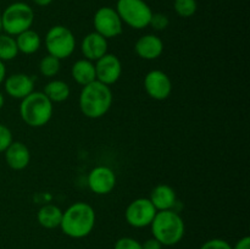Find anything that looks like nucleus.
Masks as SVG:
<instances>
[{
    "label": "nucleus",
    "mask_w": 250,
    "mask_h": 249,
    "mask_svg": "<svg viewBox=\"0 0 250 249\" xmlns=\"http://www.w3.org/2000/svg\"><path fill=\"white\" fill-rule=\"evenodd\" d=\"M95 76L97 81L106 85H111L120 80L122 73V65L120 59L114 54L106 53L95 61Z\"/></svg>",
    "instance_id": "11"
},
{
    "label": "nucleus",
    "mask_w": 250,
    "mask_h": 249,
    "mask_svg": "<svg viewBox=\"0 0 250 249\" xmlns=\"http://www.w3.org/2000/svg\"><path fill=\"white\" fill-rule=\"evenodd\" d=\"M173 9L180 17H192L198 10L197 0H173Z\"/></svg>",
    "instance_id": "24"
},
{
    "label": "nucleus",
    "mask_w": 250,
    "mask_h": 249,
    "mask_svg": "<svg viewBox=\"0 0 250 249\" xmlns=\"http://www.w3.org/2000/svg\"><path fill=\"white\" fill-rule=\"evenodd\" d=\"M44 94L51 103H62L70 97V85L61 80H54L46 83L44 87Z\"/></svg>",
    "instance_id": "21"
},
{
    "label": "nucleus",
    "mask_w": 250,
    "mask_h": 249,
    "mask_svg": "<svg viewBox=\"0 0 250 249\" xmlns=\"http://www.w3.org/2000/svg\"><path fill=\"white\" fill-rule=\"evenodd\" d=\"M45 46L49 55L61 59H67L72 55L76 48V39L70 28L61 24L53 26L45 36Z\"/></svg>",
    "instance_id": "7"
},
{
    "label": "nucleus",
    "mask_w": 250,
    "mask_h": 249,
    "mask_svg": "<svg viewBox=\"0 0 250 249\" xmlns=\"http://www.w3.org/2000/svg\"><path fill=\"white\" fill-rule=\"evenodd\" d=\"M19 54L16 39L6 33H0V60H14Z\"/></svg>",
    "instance_id": "22"
},
{
    "label": "nucleus",
    "mask_w": 250,
    "mask_h": 249,
    "mask_svg": "<svg viewBox=\"0 0 250 249\" xmlns=\"http://www.w3.org/2000/svg\"><path fill=\"white\" fill-rule=\"evenodd\" d=\"M149 200L158 211L172 210L177 203V195L175 189L168 185H158L150 192Z\"/></svg>",
    "instance_id": "17"
},
{
    "label": "nucleus",
    "mask_w": 250,
    "mask_h": 249,
    "mask_svg": "<svg viewBox=\"0 0 250 249\" xmlns=\"http://www.w3.org/2000/svg\"><path fill=\"white\" fill-rule=\"evenodd\" d=\"M232 249H250V238L248 236L243 237L239 241H237V243L234 244V247H232Z\"/></svg>",
    "instance_id": "30"
},
{
    "label": "nucleus",
    "mask_w": 250,
    "mask_h": 249,
    "mask_svg": "<svg viewBox=\"0 0 250 249\" xmlns=\"http://www.w3.org/2000/svg\"><path fill=\"white\" fill-rule=\"evenodd\" d=\"M114 249H143L142 248V243H139L137 239L132 238V237H122L119 238L115 243Z\"/></svg>",
    "instance_id": "26"
},
{
    "label": "nucleus",
    "mask_w": 250,
    "mask_h": 249,
    "mask_svg": "<svg viewBox=\"0 0 250 249\" xmlns=\"http://www.w3.org/2000/svg\"><path fill=\"white\" fill-rule=\"evenodd\" d=\"M112 100L114 97L110 85L95 80L89 84L83 85L78 104L84 116L89 119H100L110 110Z\"/></svg>",
    "instance_id": "2"
},
{
    "label": "nucleus",
    "mask_w": 250,
    "mask_h": 249,
    "mask_svg": "<svg viewBox=\"0 0 250 249\" xmlns=\"http://www.w3.org/2000/svg\"><path fill=\"white\" fill-rule=\"evenodd\" d=\"M93 23H94L95 32L106 39L120 36L124 27L117 11L110 6H103L98 9L94 14Z\"/></svg>",
    "instance_id": "8"
},
{
    "label": "nucleus",
    "mask_w": 250,
    "mask_h": 249,
    "mask_svg": "<svg viewBox=\"0 0 250 249\" xmlns=\"http://www.w3.org/2000/svg\"><path fill=\"white\" fill-rule=\"evenodd\" d=\"M4 153L6 164L12 170H23L28 166L29 161H31L29 149L22 142H12Z\"/></svg>",
    "instance_id": "16"
},
{
    "label": "nucleus",
    "mask_w": 250,
    "mask_h": 249,
    "mask_svg": "<svg viewBox=\"0 0 250 249\" xmlns=\"http://www.w3.org/2000/svg\"><path fill=\"white\" fill-rule=\"evenodd\" d=\"M4 103H5V98L4 95H2V93L0 92V110H1L2 106H4Z\"/></svg>",
    "instance_id": "33"
},
{
    "label": "nucleus",
    "mask_w": 250,
    "mask_h": 249,
    "mask_svg": "<svg viewBox=\"0 0 250 249\" xmlns=\"http://www.w3.org/2000/svg\"><path fill=\"white\" fill-rule=\"evenodd\" d=\"M2 28H1V14H0V33H1Z\"/></svg>",
    "instance_id": "34"
},
{
    "label": "nucleus",
    "mask_w": 250,
    "mask_h": 249,
    "mask_svg": "<svg viewBox=\"0 0 250 249\" xmlns=\"http://www.w3.org/2000/svg\"><path fill=\"white\" fill-rule=\"evenodd\" d=\"M39 71L44 77L51 78L60 71V60L53 55H46L39 62Z\"/></svg>",
    "instance_id": "23"
},
{
    "label": "nucleus",
    "mask_w": 250,
    "mask_h": 249,
    "mask_svg": "<svg viewBox=\"0 0 250 249\" xmlns=\"http://www.w3.org/2000/svg\"><path fill=\"white\" fill-rule=\"evenodd\" d=\"M168 24H170V20H168V17L166 15L160 14V12H156V14L153 12V16H151L149 26H151L156 31H164V29L167 28Z\"/></svg>",
    "instance_id": "25"
},
{
    "label": "nucleus",
    "mask_w": 250,
    "mask_h": 249,
    "mask_svg": "<svg viewBox=\"0 0 250 249\" xmlns=\"http://www.w3.org/2000/svg\"><path fill=\"white\" fill-rule=\"evenodd\" d=\"M156 212L158 210L154 208L149 198H138L129 203L125 212V217L129 226L143 228V227L150 226Z\"/></svg>",
    "instance_id": "9"
},
{
    "label": "nucleus",
    "mask_w": 250,
    "mask_h": 249,
    "mask_svg": "<svg viewBox=\"0 0 250 249\" xmlns=\"http://www.w3.org/2000/svg\"><path fill=\"white\" fill-rule=\"evenodd\" d=\"M144 88L151 99L165 100L172 92V82L164 71L151 70L144 77Z\"/></svg>",
    "instance_id": "10"
},
{
    "label": "nucleus",
    "mask_w": 250,
    "mask_h": 249,
    "mask_svg": "<svg viewBox=\"0 0 250 249\" xmlns=\"http://www.w3.org/2000/svg\"><path fill=\"white\" fill-rule=\"evenodd\" d=\"M5 78H6V67H5L4 61L0 60V84L4 83Z\"/></svg>",
    "instance_id": "31"
},
{
    "label": "nucleus",
    "mask_w": 250,
    "mask_h": 249,
    "mask_svg": "<svg viewBox=\"0 0 250 249\" xmlns=\"http://www.w3.org/2000/svg\"><path fill=\"white\" fill-rule=\"evenodd\" d=\"M71 76L75 80V82L82 85V87L83 85L89 84L90 82L97 80L94 62L90 60H87V59L77 60L72 65V68H71Z\"/></svg>",
    "instance_id": "18"
},
{
    "label": "nucleus",
    "mask_w": 250,
    "mask_h": 249,
    "mask_svg": "<svg viewBox=\"0 0 250 249\" xmlns=\"http://www.w3.org/2000/svg\"><path fill=\"white\" fill-rule=\"evenodd\" d=\"M15 39H16L19 53L26 54V55L34 54L39 50L42 45L41 36L33 29H27V31L22 32L19 36H16Z\"/></svg>",
    "instance_id": "20"
},
{
    "label": "nucleus",
    "mask_w": 250,
    "mask_h": 249,
    "mask_svg": "<svg viewBox=\"0 0 250 249\" xmlns=\"http://www.w3.org/2000/svg\"><path fill=\"white\" fill-rule=\"evenodd\" d=\"M21 119L29 127H43L53 116V103L43 92H32L20 104Z\"/></svg>",
    "instance_id": "4"
},
{
    "label": "nucleus",
    "mask_w": 250,
    "mask_h": 249,
    "mask_svg": "<svg viewBox=\"0 0 250 249\" xmlns=\"http://www.w3.org/2000/svg\"><path fill=\"white\" fill-rule=\"evenodd\" d=\"M33 22L34 11L26 2H12L1 14L2 31L12 37H16L22 32L31 29Z\"/></svg>",
    "instance_id": "5"
},
{
    "label": "nucleus",
    "mask_w": 250,
    "mask_h": 249,
    "mask_svg": "<svg viewBox=\"0 0 250 249\" xmlns=\"http://www.w3.org/2000/svg\"><path fill=\"white\" fill-rule=\"evenodd\" d=\"M81 51L87 60H99L107 53V39L95 31L90 32L83 38L81 43Z\"/></svg>",
    "instance_id": "14"
},
{
    "label": "nucleus",
    "mask_w": 250,
    "mask_h": 249,
    "mask_svg": "<svg viewBox=\"0 0 250 249\" xmlns=\"http://www.w3.org/2000/svg\"><path fill=\"white\" fill-rule=\"evenodd\" d=\"M150 227L154 238L166 247L180 243L186 232L185 221L181 215L173 210L156 212Z\"/></svg>",
    "instance_id": "3"
},
{
    "label": "nucleus",
    "mask_w": 250,
    "mask_h": 249,
    "mask_svg": "<svg viewBox=\"0 0 250 249\" xmlns=\"http://www.w3.org/2000/svg\"><path fill=\"white\" fill-rule=\"evenodd\" d=\"M5 92L14 99H23L34 90V81L26 73H14L5 78Z\"/></svg>",
    "instance_id": "13"
},
{
    "label": "nucleus",
    "mask_w": 250,
    "mask_h": 249,
    "mask_svg": "<svg viewBox=\"0 0 250 249\" xmlns=\"http://www.w3.org/2000/svg\"><path fill=\"white\" fill-rule=\"evenodd\" d=\"M62 210L54 204H45L37 212V220L44 228L53 229L60 227L62 219Z\"/></svg>",
    "instance_id": "19"
},
{
    "label": "nucleus",
    "mask_w": 250,
    "mask_h": 249,
    "mask_svg": "<svg viewBox=\"0 0 250 249\" xmlns=\"http://www.w3.org/2000/svg\"><path fill=\"white\" fill-rule=\"evenodd\" d=\"M12 142V133L9 127L0 124V153H4Z\"/></svg>",
    "instance_id": "27"
},
{
    "label": "nucleus",
    "mask_w": 250,
    "mask_h": 249,
    "mask_svg": "<svg viewBox=\"0 0 250 249\" xmlns=\"http://www.w3.org/2000/svg\"><path fill=\"white\" fill-rule=\"evenodd\" d=\"M163 244L158 241L156 238H149L142 244V248L143 249H163Z\"/></svg>",
    "instance_id": "29"
},
{
    "label": "nucleus",
    "mask_w": 250,
    "mask_h": 249,
    "mask_svg": "<svg viewBox=\"0 0 250 249\" xmlns=\"http://www.w3.org/2000/svg\"><path fill=\"white\" fill-rule=\"evenodd\" d=\"M32 1L36 5H38V6H48V5H50L54 0H32Z\"/></svg>",
    "instance_id": "32"
},
{
    "label": "nucleus",
    "mask_w": 250,
    "mask_h": 249,
    "mask_svg": "<svg viewBox=\"0 0 250 249\" xmlns=\"http://www.w3.org/2000/svg\"><path fill=\"white\" fill-rule=\"evenodd\" d=\"M88 186L95 194H109L116 186V175L109 166H97L88 175Z\"/></svg>",
    "instance_id": "12"
},
{
    "label": "nucleus",
    "mask_w": 250,
    "mask_h": 249,
    "mask_svg": "<svg viewBox=\"0 0 250 249\" xmlns=\"http://www.w3.org/2000/svg\"><path fill=\"white\" fill-rule=\"evenodd\" d=\"M95 225V211L92 205L77 202L62 212L60 228L70 238L81 239L92 233Z\"/></svg>",
    "instance_id": "1"
},
{
    "label": "nucleus",
    "mask_w": 250,
    "mask_h": 249,
    "mask_svg": "<svg viewBox=\"0 0 250 249\" xmlns=\"http://www.w3.org/2000/svg\"><path fill=\"white\" fill-rule=\"evenodd\" d=\"M136 54L144 60H155L164 51V43L155 34H146L136 42Z\"/></svg>",
    "instance_id": "15"
},
{
    "label": "nucleus",
    "mask_w": 250,
    "mask_h": 249,
    "mask_svg": "<svg viewBox=\"0 0 250 249\" xmlns=\"http://www.w3.org/2000/svg\"><path fill=\"white\" fill-rule=\"evenodd\" d=\"M122 23L134 29H143L149 26L153 16L150 6L144 0H117L115 9Z\"/></svg>",
    "instance_id": "6"
},
{
    "label": "nucleus",
    "mask_w": 250,
    "mask_h": 249,
    "mask_svg": "<svg viewBox=\"0 0 250 249\" xmlns=\"http://www.w3.org/2000/svg\"><path fill=\"white\" fill-rule=\"evenodd\" d=\"M200 249H232V246L225 239L211 238L203 243Z\"/></svg>",
    "instance_id": "28"
}]
</instances>
